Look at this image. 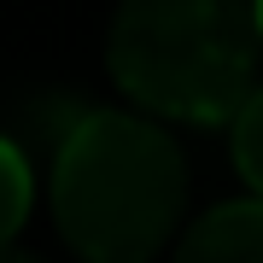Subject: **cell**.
<instances>
[{"instance_id": "cell-1", "label": "cell", "mask_w": 263, "mask_h": 263, "mask_svg": "<svg viewBox=\"0 0 263 263\" xmlns=\"http://www.w3.org/2000/svg\"><path fill=\"white\" fill-rule=\"evenodd\" d=\"M187 205V164L141 111H82L53 146V222L82 263L158 257Z\"/></svg>"}, {"instance_id": "cell-2", "label": "cell", "mask_w": 263, "mask_h": 263, "mask_svg": "<svg viewBox=\"0 0 263 263\" xmlns=\"http://www.w3.org/2000/svg\"><path fill=\"white\" fill-rule=\"evenodd\" d=\"M257 0H123L105 65L152 117L234 123L257 94Z\"/></svg>"}, {"instance_id": "cell-3", "label": "cell", "mask_w": 263, "mask_h": 263, "mask_svg": "<svg viewBox=\"0 0 263 263\" xmlns=\"http://www.w3.org/2000/svg\"><path fill=\"white\" fill-rule=\"evenodd\" d=\"M176 263H263V199L216 205L181 234Z\"/></svg>"}, {"instance_id": "cell-4", "label": "cell", "mask_w": 263, "mask_h": 263, "mask_svg": "<svg viewBox=\"0 0 263 263\" xmlns=\"http://www.w3.org/2000/svg\"><path fill=\"white\" fill-rule=\"evenodd\" d=\"M234 170L240 181L263 199V88L246 100V111L234 117Z\"/></svg>"}, {"instance_id": "cell-5", "label": "cell", "mask_w": 263, "mask_h": 263, "mask_svg": "<svg viewBox=\"0 0 263 263\" xmlns=\"http://www.w3.org/2000/svg\"><path fill=\"white\" fill-rule=\"evenodd\" d=\"M0 164H6V240H18V228H24V216H29V199H35V181H29V158H24V146L18 141H6L0 146Z\"/></svg>"}, {"instance_id": "cell-6", "label": "cell", "mask_w": 263, "mask_h": 263, "mask_svg": "<svg viewBox=\"0 0 263 263\" xmlns=\"http://www.w3.org/2000/svg\"><path fill=\"white\" fill-rule=\"evenodd\" d=\"M6 263H41V257H29V252H18V246H12V252H6Z\"/></svg>"}, {"instance_id": "cell-7", "label": "cell", "mask_w": 263, "mask_h": 263, "mask_svg": "<svg viewBox=\"0 0 263 263\" xmlns=\"http://www.w3.org/2000/svg\"><path fill=\"white\" fill-rule=\"evenodd\" d=\"M257 29H263V0H257Z\"/></svg>"}]
</instances>
